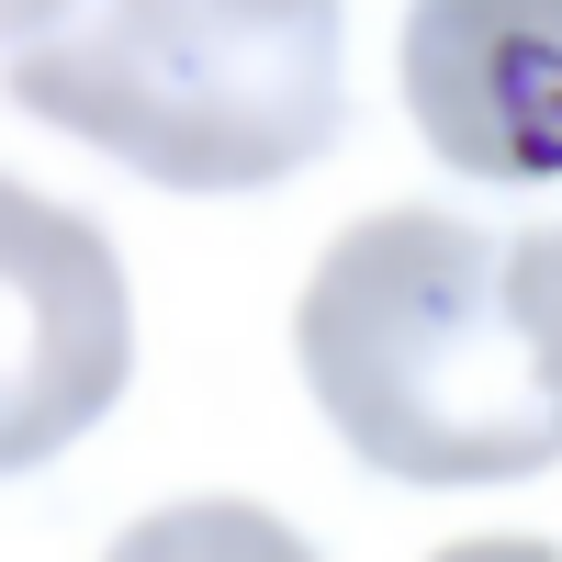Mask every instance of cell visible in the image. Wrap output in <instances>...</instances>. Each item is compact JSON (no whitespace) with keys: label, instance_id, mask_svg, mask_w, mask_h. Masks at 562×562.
<instances>
[{"label":"cell","instance_id":"cell-1","mask_svg":"<svg viewBox=\"0 0 562 562\" xmlns=\"http://www.w3.org/2000/svg\"><path fill=\"white\" fill-rule=\"evenodd\" d=\"M304 394L394 484H518L562 461V394L506 338V270L461 214H360L293 304Z\"/></svg>","mask_w":562,"mask_h":562},{"label":"cell","instance_id":"cell-2","mask_svg":"<svg viewBox=\"0 0 562 562\" xmlns=\"http://www.w3.org/2000/svg\"><path fill=\"white\" fill-rule=\"evenodd\" d=\"M0 79L169 192H259L338 135V0H12Z\"/></svg>","mask_w":562,"mask_h":562},{"label":"cell","instance_id":"cell-3","mask_svg":"<svg viewBox=\"0 0 562 562\" xmlns=\"http://www.w3.org/2000/svg\"><path fill=\"white\" fill-rule=\"evenodd\" d=\"M0 270H12V405H0V473L57 461L90 416L124 394L135 315H124V259L45 192H0Z\"/></svg>","mask_w":562,"mask_h":562},{"label":"cell","instance_id":"cell-4","mask_svg":"<svg viewBox=\"0 0 562 562\" xmlns=\"http://www.w3.org/2000/svg\"><path fill=\"white\" fill-rule=\"evenodd\" d=\"M394 68L461 180H562V0H416Z\"/></svg>","mask_w":562,"mask_h":562},{"label":"cell","instance_id":"cell-5","mask_svg":"<svg viewBox=\"0 0 562 562\" xmlns=\"http://www.w3.org/2000/svg\"><path fill=\"white\" fill-rule=\"evenodd\" d=\"M506 326L529 338L540 383L562 394V225H540V237L506 248Z\"/></svg>","mask_w":562,"mask_h":562}]
</instances>
